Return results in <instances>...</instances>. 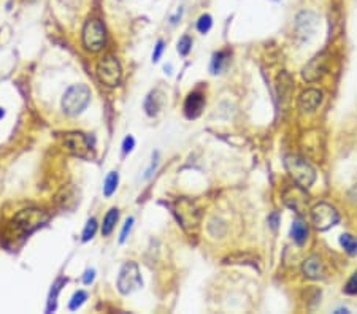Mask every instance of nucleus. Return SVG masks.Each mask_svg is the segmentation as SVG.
Instances as JSON below:
<instances>
[{"instance_id": "1", "label": "nucleus", "mask_w": 357, "mask_h": 314, "mask_svg": "<svg viewBox=\"0 0 357 314\" xmlns=\"http://www.w3.org/2000/svg\"><path fill=\"white\" fill-rule=\"evenodd\" d=\"M91 89L86 84H73L65 91L62 97V110L68 116L81 114L91 102Z\"/></svg>"}, {"instance_id": "2", "label": "nucleus", "mask_w": 357, "mask_h": 314, "mask_svg": "<svg viewBox=\"0 0 357 314\" xmlns=\"http://www.w3.org/2000/svg\"><path fill=\"white\" fill-rule=\"evenodd\" d=\"M284 167L288 173L300 188L308 189L316 181V170H314L308 162L298 156H286Z\"/></svg>"}, {"instance_id": "3", "label": "nucleus", "mask_w": 357, "mask_h": 314, "mask_svg": "<svg viewBox=\"0 0 357 314\" xmlns=\"http://www.w3.org/2000/svg\"><path fill=\"white\" fill-rule=\"evenodd\" d=\"M96 75L102 84L108 86V88H114V86H118L119 81H121L123 70H121V65H119L116 57L105 56L97 62Z\"/></svg>"}, {"instance_id": "4", "label": "nucleus", "mask_w": 357, "mask_h": 314, "mask_svg": "<svg viewBox=\"0 0 357 314\" xmlns=\"http://www.w3.org/2000/svg\"><path fill=\"white\" fill-rule=\"evenodd\" d=\"M141 285H143V280H141L138 265L135 262H126L118 276V290L123 295H129L133 290L140 289Z\"/></svg>"}, {"instance_id": "5", "label": "nucleus", "mask_w": 357, "mask_h": 314, "mask_svg": "<svg viewBox=\"0 0 357 314\" xmlns=\"http://www.w3.org/2000/svg\"><path fill=\"white\" fill-rule=\"evenodd\" d=\"M83 45L91 53H97L105 45V29L98 19H89L83 27Z\"/></svg>"}, {"instance_id": "6", "label": "nucleus", "mask_w": 357, "mask_h": 314, "mask_svg": "<svg viewBox=\"0 0 357 314\" xmlns=\"http://www.w3.org/2000/svg\"><path fill=\"white\" fill-rule=\"evenodd\" d=\"M311 222L316 230L324 232L338 222V213L332 205L318 203L311 210Z\"/></svg>"}, {"instance_id": "7", "label": "nucleus", "mask_w": 357, "mask_h": 314, "mask_svg": "<svg viewBox=\"0 0 357 314\" xmlns=\"http://www.w3.org/2000/svg\"><path fill=\"white\" fill-rule=\"evenodd\" d=\"M46 214L41 210L37 208H29V210H23L16 214L14 218V224L19 228L21 232H32L37 227H40L43 222L46 220Z\"/></svg>"}, {"instance_id": "8", "label": "nucleus", "mask_w": 357, "mask_h": 314, "mask_svg": "<svg viewBox=\"0 0 357 314\" xmlns=\"http://www.w3.org/2000/svg\"><path fill=\"white\" fill-rule=\"evenodd\" d=\"M175 214L180 224L183 225L184 230H191L192 227H197L198 224V210L194 206V203L189 202V200H181L178 202L173 208Z\"/></svg>"}, {"instance_id": "9", "label": "nucleus", "mask_w": 357, "mask_h": 314, "mask_svg": "<svg viewBox=\"0 0 357 314\" xmlns=\"http://www.w3.org/2000/svg\"><path fill=\"white\" fill-rule=\"evenodd\" d=\"M327 67H328V56L325 53H321L318 56H314L302 70L303 80L308 81V83L321 80V78L327 73Z\"/></svg>"}, {"instance_id": "10", "label": "nucleus", "mask_w": 357, "mask_h": 314, "mask_svg": "<svg viewBox=\"0 0 357 314\" xmlns=\"http://www.w3.org/2000/svg\"><path fill=\"white\" fill-rule=\"evenodd\" d=\"M64 146H65V149L70 154L78 156V157H88L89 151H91L88 138L80 132L67 133L65 137H64Z\"/></svg>"}, {"instance_id": "11", "label": "nucleus", "mask_w": 357, "mask_h": 314, "mask_svg": "<svg viewBox=\"0 0 357 314\" xmlns=\"http://www.w3.org/2000/svg\"><path fill=\"white\" fill-rule=\"evenodd\" d=\"M284 203L289 206V208L292 210H295L297 213H302L303 208H305V205H306V195H305V192H303V188H300V186H297V188H291L284 192Z\"/></svg>"}, {"instance_id": "12", "label": "nucleus", "mask_w": 357, "mask_h": 314, "mask_svg": "<svg viewBox=\"0 0 357 314\" xmlns=\"http://www.w3.org/2000/svg\"><path fill=\"white\" fill-rule=\"evenodd\" d=\"M323 103V92L319 89H306L298 97V106L303 111H314Z\"/></svg>"}, {"instance_id": "13", "label": "nucleus", "mask_w": 357, "mask_h": 314, "mask_svg": "<svg viewBox=\"0 0 357 314\" xmlns=\"http://www.w3.org/2000/svg\"><path fill=\"white\" fill-rule=\"evenodd\" d=\"M203 106H205L203 95L198 94V92H192V94H189V97L186 98V103H184L186 116H188L189 119H195L197 116H200Z\"/></svg>"}, {"instance_id": "14", "label": "nucleus", "mask_w": 357, "mask_h": 314, "mask_svg": "<svg viewBox=\"0 0 357 314\" xmlns=\"http://www.w3.org/2000/svg\"><path fill=\"white\" fill-rule=\"evenodd\" d=\"M302 271L306 278H310V280H321V278L324 276V265H323V260L319 259V255L308 257V259L303 262Z\"/></svg>"}, {"instance_id": "15", "label": "nucleus", "mask_w": 357, "mask_h": 314, "mask_svg": "<svg viewBox=\"0 0 357 314\" xmlns=\"http://www.w3.org/2000/svg\"><path fill=\"white\" fill-rule=\"evenodd\" d=\"M291 237L300 246H302L303 243L306 241V238H308V227H306V224L303 222L302 219H295L294 222H292Z\"/></svg>"}, {"instance_id": "16", "label": "nucleus", "mask_w": 357, "mask_h": 314, "mask_svg": "<svg viewBox=\"0 0 357 314\" xmlns=\"http://www.w3.org/2000/svg\"><path fill=\"white\" fill-rule=\"evenodd\" d=\"M118 219H119V210L118 208H111L108 213L105 214L103 224H102V235L103 237L111 235V232L114 230V227H116V224H118Z\"/></svg>"}, {"instance_id": "17", "label": "nucleus", "mask_w": 357, "mask_h": 314, "mask_svg": "<svg viewBox=\"0 0 357 314\" xmlns=\"http://www.w3.org/2000/svg\"><path fill=\"white\" fill-rule=\"evenodd\" d=\"M161 106H162V97L159 95L157 91H153L145 100V110L149 116H154V114H157V111L161 110Z\"/></svg>"}, {"instance_id": "18", "label": "nucleus", "mask_w": 357, "mask_h": 314, "mask_svg": "<svg viewBox=\"0 0 357 314\" xmlns=\"http://www.w3.org/2000/svg\"><path fill=\"white\" fill-rule=\"evenodd\" d=\"M118 183H119L118 171H110L108 176L105 178V183H103V194H105V197H111L114 192H116Z\"/></svg>"}, {"instance_id": "19", "label": "nucleus", "mask_w": 357, "mask_h": 314, "mask_svg": "<svg viewBox=\"0 0 357 314\" xmlns=\"http://www.w3.org/2000/svg\"><path fill=\"white\" fill-rule=\"evenodd\" d=\"M227 62H228V53L221 51L218 54H214L213 56V61H211V73L213 75L221 73V71L226 68Z\"/></svg>"}, {"instance_id": "20", "label": "nucleus", "mask_w": 357, "mask_h": 314, "mask_svg": "<svg viewBox=\"0 0 357 314\" xmlns=\"http://www.w3.org/2000/svg\"><path fill=\"white\" fill-rule=\"evenodd\" d=\"M340 245L349 255H356L357 254V240L353 237V235L343 233L340 237Z\"/></svg>"}, {"instance_id": "21", "label": "nucleus", "mask_w": 357, "mask_h": 314, "mask_svg": "<svg viewBox=\"0 0 357 314\" xmlns=\"http://www.w3.org/2000/svg\"><path fill=\"white\" fill-rule=\"evenodd\" d=\"M65 283H67V280H64V278H61V280H57L54 283L53 289H51V294H49V300H48V308H46L48 313H51V311L56 310V298H57V294H59L61 289H62L61 285H64Z\"/></svg>"}, {"instance_id": "22", "label": "nucleus", "mask_w": 357, "mask_h": 314, "mask_svg": "<svg viewBox=\"0 0 357 314\" xmlns=\"http://www.w3.org/2000/svg\"><path fill=\"white\" fill-rule=\"evenodd\" d=\"M86 300H88V294H86L84 290H76L73 294V297H71L70 303H68V310L70 311H76L78 308H81Z\"/></svg>"}, {"instance_id": "23", "label": "nucleus", "mask_w": 357, "mask_h": 314, "mask_svg": "<svg viewBox=\"0 0 357 314\" xmlns=\"http://www.w3.org/2000/svg\"><path fill=\"white\" fill-rule=\"evenodd\" d=\"M96 232H97V220L94 219V218H91L89 220H88V224H86V227H84V230H83V241L86 243V241H89V240H92L94 238V235H96Z\"/></svg>"}, {"instance_id": "24", "label": "nucleus", "mask_w": 357, "mask_h": 314, "mask_svg": "<svg viewBox=\"0 0 357 314\" xmlns=\"http://www.w3.org/2000/svg\"><path fill=\"white\" fill-rule=\"evenodd\" d=\"M211 26H213V19L210 14H202L197 21V31L200 33H206L211 29Z\"/></svg>"}, {"instance_id": "25", "label": "nucleus", "mask_w": 357, "mask_h": 314, "mask_svg": "<svg viewBox=\"0 0 357 314\" xmlns=\"http://www.w3.org/2000/svg\"><path fill=\"white\" fill-rule=\"evenodd\" d=\"M191 48H192V38L188 37V35H184V37H181L180 41H178V53H180V56H188Z\"/></svg>"}, {"instance_id": "26", "label": "nucleus", "mask_w": 357, "mask_h": 314, "mask_svg": "<svg viewBox=\"0 0 357 314\" xmlns=\"http://www.w3.org/2000/svg\"><path fill=\"white\" fill-rule=\"evenodd\" d=\"M345 294L348 295H357V271L349 278V281L345 285Z\"/></svg>"}, {"instance_id": "27", "label": "nucleus", "mask_w": 357, "mask_h": 314, "mask_svg": "<svg viewBox=\"0 0 357 314\" xmlns=\"http://www.w3.org/2000/svg\"><path fill=\"white\" fill-rule=\"evenodd\" d=\"M132 225H133V218H127L126 224L123 227V232H121V237H119V243H124L129 237V233L132 230Z\"/></svg>"}, {"instance_id": "28", "label": "nucleus", "mask_w": 357, "mask_h": 314, "mask_svg": "<svg viewBox=\"0 0 357 314\" xmlns=\"http://www.w3.org/2000/svg\"><path fill=\"white\" fill-rule=\"evenodd\" d=\"M133 146H135V140H133V137H130V135H129V137H126L124 141H123V154L124 156L129 154L133 149Z\"/></svg>"}, {"instance_id": "29", "label": "nucleus", "mask_w": 357, "mask_h": 314, "mask_svg": "<svg viewBox=\"0 0 357 314\" xmlns=\"http://www.w3.org/2000/svg\"><path fill=\"white\" fill-rule=\"evenodd\" d=\"M162 53H163V41L159 40V41H157L156 48H154V53H153V62H159Z\"/></svg>"}, {"instance_id": "30", "label": "nucleus", "mask_w": 357, "mask_h": 314, "mask_svg": "<svg viewBox=\"0 0 357 314\" xmlns=\"http://www.w3.org/2000/svg\"><path fill=\"white\" fill-rule=\"evenodd\" d=\"M94 278H96V270H92V268L86 270V273L83 276V283L88 285V284H91L92 281H94Z\"/></svg>"}, {"instance_id": "31", "label": "nucleus", "mask_w": 357, "mask_h": 314, "mask_svg": "<svg viewBox=\"0 0 357 314\" xmlns=\"http://www.w3.org/2000/svg\"><path fill=\"white\" fill-rule=\"evenodd\" d=\"M278 220H280V214H278V213H273V214H271V216L268 218V222H270V225L273 227V228L278 227Z\"/></svg>"}, {"instance_id": "32", "label": "nucleus", "mask_w": 357, "mask_h": 314, "mask_svg": "<svg viewBox=\"0 0 357 314\" xmlns=\"http://www.w3.org/2000/svg\"><path fill=\"white\" fill-rule=\"evenodd\" d=\"M349 198H351V202L354 205H357V186H354V188L351 189V192H349Z\"/></svg>"}, {"instance_id": "33", "label": "nucleus", "mask_w": 357, "mask_h": 314, "mask_svg": "<svg viewBox=\"0 0 357 314\" xmlns=\"http://www.w3.org/2000/svg\"><path fill=\"white\" fill-rule=\"evenodd\" d=\"M5 116V111H3V108H0V119H2Z\"/></svg>"}]
</instances>
